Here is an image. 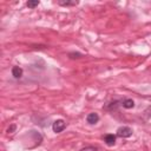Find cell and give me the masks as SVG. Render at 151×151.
I'll return each instance as SVG.
<instances>
[{
    "label": "cell",
    "mask_w": 151,
    "mask_h": 151,
    "mask_svg": "<svg viewBox=\"0 0 151 151\" xmlns=\"http://www.w3.org/2000/svg\"><path fill=\"white\" fill-rule=\"evenodd\" d=\"M132 133H133V131L129 126H120L117 130V136L120 138H129L132 136Z\"/></svg>",
    "instance_id": "1"
},
{
    "label": "cell",
    "mask_w": 151,
    "mask_h": 151,
    "mask_svg": "<svg viewBox=\"0 0 151 151\" xmlns=\"http://www.w3.org/2000/svg\"><path fill=\"white\" fill-rule=\"evenodd\" d=\"M122 101L123 100H119V99H113L109 103H106V105L104 106V109L106 111H110V112H113V111H117L119 109V106L122 105Z\"/></svg>",
    "instance_id": "2"
},
{
    "label": "cell",
    "mask_w": 151,
    "mask_h": 151,
    "mask_svg": "<svg viewBox=\"0 0 151 151\" xmlns=\"http://www.w3.org/2000/svg\"><path fill=\"white\" fill-rule=\"evenodd\" d=\"M65 127H66V123H65L63 119H57V120L53 122V124H52V130H53V132H55V133H60Z\"/></svg>",
    "instance_id": "3"
},
{
    "label": "cell",
    "mask_w": 151,
    "mask_h": 151,
    "mask_svg": "<svg viewBox=\"0 0 151 151\" xmlns=\"http://www.w3.org/2000/svg\"><path fill=\"white\" fill-rule=\"evenodd\" d=\"M86 122H87L88 124H91V125L97 124V123L99 122V116H98V113H96V112L88 113V114L86 116Z\"/></svg>",
    "instance_id": "4"
},
{
    "label": "cell",
    "mask_w": 151,
    "mask_h": 151,
    "mask_svg": "<svg viewBox=\"0 0 151 151\" xmlns=\"http://www.w3.org/2000/svg\"><path fill=\"white\" fill-rule=\"evenodd\" d=\"M104 142L107 146H113L116 144V136L113 133H107L105 137H104Z\"/></svg>",
    "instance_id": "5"
},
{
    "label": "cell",
    "mask_w": 151,
    "mask_h": 151,
    "mask_svg": "<svg viewBox=\"0 0 151 151\" xmlns=\"http://www.w3.org/2000/svg\"><path fill=\"white\" fill-rule=\"evenodd\" d=\"M22 73H24V71H22L21 67H19V66H13V67H12V76H13L15 79L21 78V77H22Z\"/></svg>",
    "instance_id": "6"
},
{
    "label": "cell",
    "mask_w": 151,
    "mask_h": 151,
    "mask_svg": "<svg viewBox=\"0 0 151 151\" xmlns=\"http://www.w3.org/2000/svg\"><path fill=\"white\" fill-rule=\"evenodd\" d=\"M122 106L124 109H133L134 107V101L131 98H126V99H124L122 101Z\"/></svg>",
    "instance_id": "7"
},
{
    "label": "cell",
    "mask_w": 151,
    "mask_h": 151,
    "mask_svg": "<svg viewBox=\"0 0 151 151\" xmlns=\"http://www.w3.org/2000/svg\"><path fill=\"white\" fill-rule=\"evenodd\" d=\"M58 5L68 7V6H76L78 5V1H70V0H58Z\"/></svg>",
    "instance_id": "8"
},
{
    "label": "cell",
    "mask_w": 151,
    "mask_h": 151,
    "mask_svg": "<svg viewBox=\"0 0 151 151\" xmlns=\"http://www.w3.org/2000/svg\"><path fill=\"white\" fill-rule=\"evenodd\" d=\"M81 57H83V54L79 53V52H70L68 53V58L70 59H79Z\"/></svg>",
    "instance_id": "9"
},
{
    "label": "cell",
    "mask_w": 151,
    "mask_h": 151,
    "mask_svg": "<svg viewBox=\"0 0 151 151\" xmlns=\"http://www.w3.org/2000/svg\"><path fill=\"white\" fill-rule=\"evenodd\" d=\"M143 116H144V118H145L146 120L151 117V106H147V107H146V110L143 112Z\"/></svg>",
    "instance_id": "10"
},
{
    "label": "cell",
    "mask_w": 151,
    "mask_h": 151,
    "mask_svg": "<svg viewBox=\"0 0 151 151\" xmlns=\"http://www.w3.org/2000/svg\"><path fill=\"white\" fill-rule=\"evenodd\" d=\"M26 5H27L28 8H34V7H37V6L39 5V1H38V0H34V1H27Z\"/></svg>",
    "instance_id": "11"
},
{
    "label": "cell",
    "mask_w": 151,
    "mask_h": 151,
    "mask_svg": "<svg viewBox=\"0 0 151 151\" xmlns=\"http://www.w3.org/2000/svg\"><path fill=\"white\" fill-rule=\"evenodd\" d=\"M79 151H97V147L96 146H92V145H87V146L80 149Z\"/></svg>",
    "instance_id": "12"
},
{
    "label": "cell",
    "mask_w": 151,
    "mask_h": 151,
    "mask_svg": "<svg viewBox=\"0 0 151 151\" xmlns=\"http://www.w3.org/2000/svg\"><path fill=\"white\" fill-rule=\"evenodd\" d=\"M15 129H17V125H15V124H12V125L7 129V132H8V133H13V132L15 131Z\"/></svg>",
    "instance_id": "13"
}]
</instances>
